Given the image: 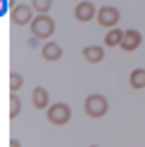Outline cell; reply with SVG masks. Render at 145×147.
<instances>
[{
    "label": "cell",
    "mask_w": 145,
    "mask_h": 147,
    "mask_svg": "<svg viewBox=\"0 0 145 147\" xmlns=\"http://www.w3.org/2000/svg\"><path fill=\"white\" fill-rule=\"evenodd\" d=\"M124 31L126 29H110L105 33V48H121V40H124Z\"/></svg>",
    "instance_id": "cell-11"
},
{
    "label": "cell",
    "mask_w": 145,
    "mask_h": 147,
    "mask_svg": "<svg viewBox=\"0 0 145 147\" xmlns=\"http://www.w3.org/2000/svg\"><path fill=\"white\" fill-rule=\"evenodd\" d=\"M90 147H98V145H90Z\"/></svg>",
    "instance_id": "cell-17"
},
{
    "label": "cell",
    "mask_w": 145,
    "mask_h": 147,
    "mask_svg": "<svg viewBox=\"0 0 145 147\" xmlns=\"http://www.w3.org/2000/svg\"><path fill=\"white\" fill-rule=\"evenodd\" d=\"M31 36L38 40H48L52 33H55V19L50 14H36V19L31 22Z\"/></svg>",
    "instance_id": "cell-1"
},
{
    "label": "cell",
    "mask_w": 145,
    "mask_h": 147,
    "mask_svg": "<svg viewBox=\"0 0 145 147\" xmlns=\"http://www.w3.org/2000/svg\"><path fill=\"white\" fill-rule=\"evenodd\" d=\"M10 147H22V142L17 140V138H10Z\"/></svg>",
    "instance_id": "cell-16"
},
{
    "label": "cell",
    "mask_w": 145,
    "mask_h": 147,
    "mask_svg": "<svg viewBox=\"0 0 145 147\" xmlns=\"http://www.w3.org/2000/svg\"><path fill=\"white\" fill-rule=\"evenodd\" d=\"M98 12H95V5L90 3V0H81V3H76L74 7V19L81 22V24H88L90 19H95Z\"/></svg>",
    "instance_id": "cell-6"
},
{
    "label": "cell",
    "mask_w": 145,
    "mask_h": 147,
    "mask_svg": "<svg viewBox=\"0 0 145 147\" xmlns=\"http://www.w3.org/2000/svg\"><path fill=\"white\" fill-rule=\"evenodd\" d=\"M22 86H24V76L17 71H10V90L17 93V90H22Z\"/></svg>",
    "instance_id": "cell-15"
},
{
    "label": "cell",
    "mask_w": 145,
    "mask_h": 147,
    "mask_svg": "<svg viewBox=\"0 0 145 147\" xmlns=\"http://www.w3.org/2000/svg\"><path fill=\"white\" fill-rule=\"evenodd\" d=\"M140 43H143V36H140L138 29H126V31H124V40H121V50H124V52L138 50Z\"/></svg>",
    "instance_id": "cell-7"
},
{
    "label": "cell",
    "mask_w": 145,
    "mask_h": 147,
    "mask_svg": "<svg viewBox=\"0 0 145 147\" xmlns=\"http://www.w3.org/2000/svg\"><path fill=\"white\" fill-rule=\"evenodd\" d=\"M31 102H33V107L36 109H48L50 105V97H48V90H45L43 86H36L33 90H31Z\"/></svg>",
    "instance_id": "cell-10"
},
{
    "label": "cell",
    "mask_w": 145,
    "mask_h": 147,
    "mask_svg": "<svg viewBox=\"0 0 145 147\" xmlns=\"http://www.w3.org/2000/svg\"><path fill=\"white\" fill-rule=\"evenodd\" d=\"M98 24L100 26H105L107 31L110 29H117V24H119V19H121V12L117 10V7H112V5H105V7H98Z\"/></svg>",
    "instance_id": "cell-5"
},
{
    "label": "cell",
    "mask_w": 145,
    "mask_h": 147,
    "mask_svg": "<svg viewBox=\"0 0 145 147\" xmlns=\"http://www.w3.org/2000/svg\"><path fill=\"white\" fill-rule=\"evenodd\" d=\"M33 19H36V17H33L31 3H29V5H26V3H17L12 10H10V22H12L14 26H26V24L31 26Z\"/></svg>",
    "instance_id": "cell-4"
},
{
    "label": "cell",
    "mask_w": 145,
    "mask_h": 147,
    "mask_svg": "<svg viewBox=\"0 0 145 147\" xmlns=\"http://www.w3.org/2000/svg\"><path fill=\"white\" fill-rule=\"evenodd\" d=\"M31 7L36 14H48L52 7V0H31Z\"/></svg>",
    "instance_id": "cell-13"
},
{
    "label": "cell",
    "mask_w": 145,
    "mask_h": 147,
    "mask_svg": "<svg viewBox=\"0 0 145 147\" xmlns=\"http://www.w3.org/2000/svg\"><path fill=\"white\" fill-rule=\"evenodd\" d=\"M45 116L52 126H64L71 121V107L67 102H52L48 109H45Z\"/></svg>",
    "instance_id": "cell-3"
},
{
    "label": "cell",
    "mask_w": 145,
    "mask_h": 147,
    "mask_svg": "<svg viewBox=\"0 0 145 147\" xmlns=\"http://www.w3.org/2000/svg\"><path fill=\"white\" fill-rule=\"evenodd\" d=\"M62 45L60 43H55V40H48L45 45H41V57L45 59V62H57L60 57H62Z\"/></svg>",
    "instance_id": "cell-8"
},
{
    "label": "cell",
    "mask_w": 145,
    "mask_h": 147,
    "mask_svg": "<svg viewBox=\"0 0 145 147\" xmlns=\"http://www.w3.org/2000/svg\"><path fill=\"white\" fill-rule=\"evenodd\" d=\"M83 109L90 119H102L107 114V109H110V102H107V97L100 95V93H90L86 100H83Z\"/></svg>",
    "instance_id": "cell-2"
},
{
    "label": "cell",
    "mask_w": 145,
    "mask_h": 147,
    "mask_svg": "<svg viewBox=\"0 0 145 147\" xmlns=\"http://www.w3.org/2000/svg\"><path fill=\"white\" fill-rule=\"evenodd\" d=\"M81 55H83V59L88 64H100L105 59V45H86L81 50Z\"/></svg>",
    "instance_id": "cell-9"
},
{
    "label": "cell",
    "mask_w": 145,
    "mask_h": 147,
    "mask_svg": "<svg viewBox=\"0 0 145 147\" xmlns=\"http://www.w3.org/2000/svg\"><path fill=\"white\" fill-rule=\"evenodd\" d=\"M19 112H22V100H19L17 93H12L10 95V119H12V121L19 116Z\"/></svg>",
    "instance_id": "cell-14"
},
{
    "label": "cell",
    "mask_w": 145,
    "mask_h": 147,
    "mask_svg": "<svg viewBox=\"0 0 145 147\" xmlns=\"http://www.w3.org/2000/svg\"><path fill=\"white\" fill-rule=\"evenodd\" d=\"M129 83H131V88H136V90L145 88V69H143V67H138V69H133V71H131Z\"/></svg>",
    "instance_id": "cell-12"
}]
</instances>
